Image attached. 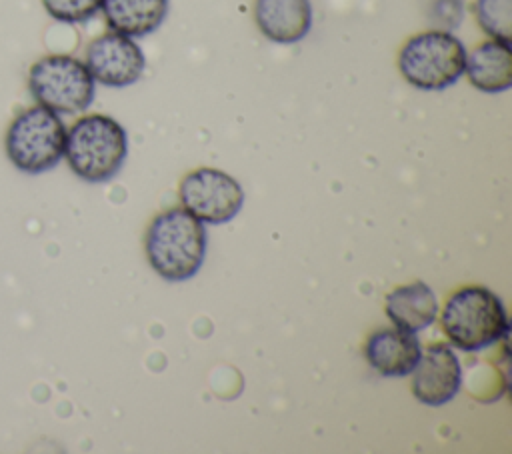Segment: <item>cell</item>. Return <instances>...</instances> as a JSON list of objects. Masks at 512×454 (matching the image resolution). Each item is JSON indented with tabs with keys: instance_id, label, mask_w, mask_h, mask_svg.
I'll return each mask as SVG.
<instances>
[{
	"instance_id": "6da1fadb",
	"label": "cell",
	"mask_w": 512,
	"mask_h": 454,
	"mask_svg": "<svg viewBox=\"0 0 512 454\" xmlns=\"http://www.w3.org/2000/svg\"><path fill=\"white\" fill-rule=\"evenodd\" d=\"M144 252L152 270L168 280L192 278L206 256V228L182 206L156 214L144 234Z\"/></svg>"
},
{
	"instance_id": "7a4b0ae2",
	"label": "cell",
	"mask_w": 512,
	"mask_h": 454,
	"mask_svg": "<svg viewBox=\"0 0 512 454\" xmlns=\"http://www.w3.org/2000/svg\"><path fill=\"white\" fill-rule=\"evenodd\" d=\"M128 156V134L106 114H86L66 128L64 158L86 182H106L118 174Z\"/></svg>"
},
{
	"instance_id": "3957f363",
	"label": "cell",
	"mask_w": 512,
	"mask_h": 454,
	"mask_svg": "<svg viewBox=\"0 0 512 454\" xmlns=\"http://www.w3.org/2000/svg\"><path fill=\"white\" fill-rule=\"evenodd\" d=\"M440 322L446 338L464 352H480L508 332L504 304L486 286H464L450 294Z\"/></svg>"
},
{
	"instance_id": "277c9868",
	"label": "cell",
	"mask_w": 512,
	"mask_h": 454,
	"mask_svg": "<svg viewBox=\"0 0 512 454\" xmlns=\"http://www.w3.org/2000/svg\"><path fill=\"white\" fill-rule=\"evenodd\" d=\"M66 126L60 114L36 104L14 116L6 130V156L24 174L52 170L64 158Z\"/></svg>"
},
{
	"instance_id": "5b68a950",
	"label": "cell",
	"mask_w": 512,
	"mask_h": 454,
	"mask_svg": "<svg viewBox=\"0 0 512 454\" xmlns=\"http://www.w3.org/2000/svg\"><path fill=\"white\" fill-rule=\"evenodd\" d=\"M466 48L452 32L426 30L404 42L398 54L402 78L426 92L444 90L464 74Z\"/></svg>"
},
{
	"instance_id": "8992f818",
	"label": "cell",
	"mask_w": 512,
	"mask_h": 454,
	"mask_svg": "<svg viewBox=\"0 0 512 454\" xmlns=\"http://www.w3.org/2000/svg\"><path fill=\"white\" fill-rule=\"evenodd\" d=\"M28 90L36 104L56 114H78L92 104L96 82L82 60L50 54L30 66Z\"/></svg>"
},
{
	"instance_id": "52a82bcc",
	"label": "cell",
	"mask_w": 512,
	"mask_h": 454,
	"mask_svg": "<svg viewBox=\"0 0 512 454\" xmlns=\"http://www.w3.org/2000/svg\"><path fill=\"white\" fill-rule=\"evenodd\" d=\"M178 200L184 210L204 224L230 222L244 204L240 182L218 168H196L178 186Z\"/></svg>"
},
{
	"instance_id": "ba28073f",
	"label": "cell",
	"mask_w": 512,
	"mask_h": 454,
	"mask_svg": "<svg viewBox=\"0 0 512 454\" xmlns=\"http://www.w3.org/2000/svg\"><path fill=\"white\" fill-rule=\"evenodd\" d=\"M84 64L94 82L110 88L130 86L138 82L146 70L144 52L134 38L112 30L88 44Z\"/></svg>"
},
{
	"instance_id": "9c48e42d",
	"label": "cell",
	"mask_w": 512,
	"mask_h": 454,
	"mask_svg": "<svg viewBox=\"0 0 512 454\" xmlns=\"http://www.w3.org/2000/svg\"><path fill=\"white\" fill-rule=\"evenodd\" d=\"M410 374V390L414 398L426 406H442L450 402L462 384L460 360L454 350L444 344H434L422 350Z\"/></svg>"
},
{
	"instance_id": "30bf717a",
	"label": "cell",
	"mask_w": 512,
	"mask_h": 454,
	"mask_svg": "<svg viewBox=\"0 0 512 454\" xmlns=\"http://www.w3.org/2000/svg\"><path fill=\"white\" fill-rule=\"evenodd\" d=\"M422 354L420 342L414 332L402 328L376 330L364 346V356L372 370L386 378L408 376Z\"/></svg>"
},
{
	"instance_id": "8fae6325",
	"label": "cell",
	"mask_w": 512,
	"mask_h": 454,
	"mask_svg": "<svg viewBox=\"0 0 512 454\" xmlns=\"http://www.w3.org/2000/svg\"><path fill=\"white\" fill-rule=\"evenodd\" d=\"M254 20L270 42L296 44L312 28V4L310 0H256Z\"/></svg>"
},
{
	"instance_id": "7c38bea8",
	"label": "cell",
	"mask_w": 512,
	"mask_h": 454,
	"mask_svg": "<svg viewBox=\"0 0 512 454\" xmlns=\"http://www.w3.org/2000/svg\"><path fill=\"white\" fill-rule=\"evenodd\" d=\"M464 74L468 82L486 94L506 92L512 86V50L500 40H486L466 52Z\"/></svg>"
},
{
	"instance_id": "4fadbf2b",
	"label": "cell",
	"mask_w": 512,
	"mask_h": 454,
	"mask_svg": "<svg viewBox=\"0 0 512 454\" xmlns=\"http://www.w3.org/2000/svg\"><path fill=\"white\" fill-rule=\"evenodd\" d=\"M386 316L396 328L406 332H420L438 316V300L432 288L424 282H410L394 288L386 296Z\"/></svg>"
},
{
	"instance_id": "5bb4252c",
	"label": "cell",
	"mask_w": 512,
	"mask_h": 454,
	"mask_svg": "<svg viewBox=\"0 0 512 454\" xmlns=\"http://www.w3.org/2000/svg\"><path fill=\"white\" fill-rule=\"evenodd\" d=\"M170 0H102V14L112 32L142 38L160 28Z\"/></svg>"
},
{
	"instance_id": "9a60e30c",
	"label": "cell",
	"mask_w": 512,
	"mask_h": 454,
	"mask_svg": "<svg viewBox=\"0 0 512 454\" xmlns=\"http://www.w3.org/2000/svg\"><path fill=\"white\" fill-rule=\"evenodd\" d=\"M476 22L492 40H512V0H476Z\"/></svg>"
},
{
	"instance_id": "2e32d148",
	"label": "cell",
	"mask_w": 512,
	"mask_h": 454,
	"mask_svg": "<svg viewBox=\"0 0 512 454\" xmlns=\"http://www.w3.org/2000/svg\"><path fill=\"white\" fill-rule=\"evenodd\" d=\"M50 18L66 24L90 20L102 6V0H42Z\"/></svg>"
}]
</instances>
